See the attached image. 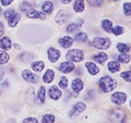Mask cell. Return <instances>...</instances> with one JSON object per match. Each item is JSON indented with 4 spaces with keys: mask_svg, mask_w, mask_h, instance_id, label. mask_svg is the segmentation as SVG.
Returning a JSON list of instances; mask_svg holds the SVG:
<instances>
[{
    "mask_svg": "<svg viewBox=\"0 0 131 123\" xmlns=\"http://www.w3.org/2000/svg\"><path fill=\"white\" fill-rule=\"evenodd\" d=\"M98 85L102 91L105 93H109L116 87V82L108 75L103 76L98 81Z\"/></svg>",
    "mask_w": 131,
    "mask_h": 123,
    "instance_id": "obj_1",
    "label": "cell"
},
{
    "mask_svg": "<svg viewBox=\"0 0 131 123\" xmlns=\"http://www.w3.org/2000/svg\"><path fill=\"white\" fill-rule=\"evenodd\" d=\"M66 59L73 63H80L84 59V54L81 50H70L66 53Z\"/></svg>",
    "mask_w": 131,
    "mask_h": 123,
    "instance_id": "obj_2",
    "label": "cell"
},
{
    "mask_svg": "<svg viewBox=\"0 0 131 123\" xmlns=\"http://www.w3.org/2000/svg\"><path fill=\"white\" fill-rule=\"evenodd\" d=\"M111 45V42L108 38H94L92 42V46L99 50H106Z\"/></svg>",
    "mask_w": 131,
    "mask_h": 123,
    "instance_id": "obj_3",
    "label": "cell"
},
{
    "mask_svg": "<svg viewBox=\"0 0 131 123\" xmlns=\"http://www.w3.org/2000/svg\"><path fill=\"white\" fill-rule=\"evenodd\" d=\"M109 117L112 119V121H114L115 123H123L126 120L127 114L125 113L124 110L119 109V108H115L112 110Z\"/></svg>",
    "mask_w": 131,
    "mask_h": 123,
    "instance_id": "obj_4",
    "label": "cell"
},
{
    "mask_svg": "<svg viewBox=\"0 0 131 123\" xmlns=\"http://www.w3.org/2000/svg\"><path fill=\"white\" fill-rule=\"evenodd\" d=\"M127 97V95L123 92H116L112 95L111 100L116 105H122L126 102Z\"/></svg>",
    "mask_w": 131,
    "mask_h": 123,
    "instance_id": "obj_5",
    "label": "cell"
},
{
    "mask_svg": "<svg viewBox=\"0 0 131 123\" xmlns=\"http://www.w3.org/2000/svg\"><path fill=\"white\" fill-rule=\"evenodd\" d=\"M22 77L23 79L26 81L29 82V83L36 84L39 82V76L35 74H33L31 71L29 70H24L22 72Z\"/></svg>",
    "mask_w": 131,
    "mask_h": 123,
    "instance_id": "obj_6",
    "label": "cell"
},
{
    "mask_svg": "<svg viewBox=\"0 0 131 123\" xmlns=\"http://www.w3.org/2000/svg\"><path fill=\"white\" fill-rule=\"evenodd\" d=\"M61 57V52L54 48H50L48 50V58L51 63H56Z\"/></svg>",
    "mask_w": 131,
    "mask_h": 123,
    "instance_id": "obj_7",
    "label": "cell"
},
{
    "mask_svg": "<svg viewBox=\"0 0 131 123\" xmlns=\"http://www.w3.org/2000/svg\"><path fill=\"white\" fill-rule=\"evenodd\" d=\"M27 13V17L29 18H39V19H45L46 18V14L42 13L40 11L35 10V9L31 8L30 10H28Z\"/></svg>",
    "mask_w": 131,
    "mask_h": 123,
    "instance_id": "obj_8",
    "label": "cell"
},
{
    "mask_svg": "<svg viewBox=\"0 0 131 123\" xmlns=\"http://www.w3.org/2000/svg\"><path fill=\"white\" fill-rule=\"evenodd\" d=\"M75 65L71 61H63L61 63V65H60V71L64 74H68V73H71L74 70Z\"/></svg>",
    "mask_w": 131,
    "mask_h": 123,
    "instance_id": "obj_9",
    "label": "cell"
},
{
    "mask_svg": "<svg viewBox=\"0 0 131 123\" xmlns=\"http://www.w3.org/2000/svg\"><path fill=\"white\" fill-rule=\"evenodd\" d=\"M61 91L60 90L59 88L57 87L56 86H53L49 89V96L51 99H54V100H58L59 98H61Z\"/></svg>",
    "mask_w": 131,
    "mask_h": 123,
    "instance_id": "obj_10",
    "label": "cell"
},
{
    "mask_svg": "<svg viewBox=\"0 0 131 123\" xmlns=\"http://www.w3.org/2000/svg\"><path fill=\"white\" fill-rule=\"evenodd\" d=\"M85 109H86V105H85L84 103H83V102H78V103H76L74 105V107H73V108H72L70 116L72 117L73 116V114L77 115L78 113L84 111Z\"/></svg>",
    "mask_w": 131,
    "mask_h": 123,
    "instance_id": "obj_11",
    "label": "cell"
},
{
    "mask_svg": "<svg viewBox=\"0 0 131 123\" xmlns=\"http://www.w3.org/2000/svg\"><path fill=\"white\" fill-rule=\"evenodd\" d=\"M11 40L8 37H4L0 40V48L4 51H8L11 49Z\"/></svg>",
    "mask_w": 131,
    "mask_h": 123,
    "instance_id": "obj_12",
    "label": "cell"
},
{
    "mask_svg": "<svg viewBox=\"0 0 131 123\" xmlns=\"http://www.w3.org/2000/svg\"><path fill=\"white\" fill-rule=\"evenodd\" d=\"M72 90L74 91L76 93H79L80 91L83 90V83L80 78H76L72 81Z\"/></svg>",
    "mask_w": 131,
    "mask_h": 123,
    "instance_id": "obj_13",
    "label": "cell"
},
{
    "mask_svg": "<svg viewBox=\"0 0 131 123\" xmlns=\"http://www.w3.org/2000/svg\"><path fill=\"white\" fill-rule=\"evenodd\" d=\"M59 42L61 46L63 47V48L67 49V48H70V47L72 45V43H73V40H72L71 37H69V36H65V37L60 39Z\"/></svg>",
    "mask_w": 131,
    "mask_h": 123,
    "instance_id": "obj_14",
    "label": "cell"
},
{
    "mask_svg": "<svg viewBox=\"0 0 131 123\" xmlns=\"http://www.w3.org/2000/svg\"><path fill=\"white\" fill-rule=\"evenodd\" d=\"M45 98H46V88L44 86H40L39 89L37 96V101L39 104H43L45 102Z\"/></svg>",
    "mask_w": 131,
    "mask_h": 123,
    "instance_id": "obj_15",
    "label": "cell"
},
{
    "mask_svg": "<svg viewBox=\"0 0 131 123\" xmlns=\"http://www.w3.org/2000/svg\"><path fill=\"white\" fill-rule=\"evenodd\" d=\"M54 79V71L51 69H48L43 75V82L46 84H50Z\"/></svg>",
    "mask_w": 131,
    "mask_h": 123,
    "instance_id": "obj_16",
    "label": "cell"
},
{
    "mask_svg": "<svg viewBox=\"0 0 131 123\" xmlns=\"http://www.w3.org/2000/svg\"><path fill=\"white\" fill-rule=\"evenodd\" d=\"M85 66H86L88 72L92 75H95L99 73V68L94 64V63H92V61H87V63L85 64Z\"/></svg>",
    "mask_w": 131,
    "mask_h": 123,
    "instance_id": "obj_17",
    "label": "cell"
},
{
    "mask_svg": "<svg viewBox=\"0 0 131 123\" xmlns=\"http://www.w3.org/2000/svg\"><path fill=\"white\" fill-rule=\"evenodd\" d=\"M83 23V20H82V19H79L78 23H72V24H70L67 27V31L69 33H73L74 31L78 30V29L81 28Z\"/></svg>",
    "mask_w": 131,
    "mask_h": 123,
    "instance_id": "obj_18",
    "label": "cell"
},
{
    "mask_svg": "<svg viewBox=\"0 0 131 123\" xmlns=\"http://www.w3.org/2000/svg\"><path fill=\"white\" fill-rule=\"evenodd\" d=\"M20 18H21V14L19 13H15L11 18H8V25L10 27H15L17 26L18 22H19Z\"/></svg>",
    "mask_w": 131,
    "mask_h": 123,
    "instance_id": "obj_19",
    "label": "cell"
},
{
    "mask_svg": "<svg viewBox=\"0 0 131 123\" xmlns=\"http://www.w3.org/2000/svg\"><path fill=\"white\" fill-rule=\"evenodd\" d=\"M67 19V14L64 10H61L59 11V13L57 14L56 18H55V20H56L57 23L59 24H63L64 22Z\"/></svg>",
    "mask_w": 131,
    "mask_h": 123,
    "instance_id": "obj_20",
    "label": "cell"
},
{
    "mask_svg": "<svg viewBox=\"0 0 131 123\" xmlns=\"http://www.w3.org/2000/svg\"><path fill=\"white\" fill-rule=\"evenodd\" d=\"M102 27L107 33H112L113 30V22L109 19H104L102 21Z\"/></svg>",
    "mask_w": 131,
    "mask_h": 123,
    "instance_id": "obj_21",
    "label": "cell"
},
{
    "mask_svg": "<svg viewBox=\"0 0 131 123\" xmlns=\"http://www.w3.org/2000/svg\"><path fill=\"white\" fill-rule=\"evenodd\" d=\"M107 67H108V69H109V71L111 73H116L120 70V64H119L118 61H109Z\"/></svg>",
    "mask_w": 131,
    "mask_h": 123,
    "instance_id": "obj_22",
    "label": "cell"
},
{
    "mask_svg": "<svg viewBox=\"0 0 131 123\" xmlns=\"http://www.w3.org/2000/svg\"><path fill=\"white\" fill-rule=\"evenodd\" d=\"M108 59V56H107L106 53H100L98 54H96L95 56H94V60L99 64H103L105 61H106V60Z\"/></svg>",
    "mask_w": 131,
    "mask_h": 123,
    "instance_id": "obj_23",
    "label": "cell"
},
{
    "mask_svg": "<svg viewBox=\"0 0 131 123\" xmlns=\"http://www.w3.org/2000/svg\"><path fill=\"white\" fill-rule=\"evenodd\" d=\"M44 66H45V64L41 61H34V63L31 64V68H32L33 71H35V72H41L44 69Z\"/></svg>",
    "mask_w": 131,
    "mask_h": 123,
    "instance_id": "obj_24",
    "label": "cell"
},
{
    "mask_svg": "<svg viewBox=\"0 0 131 123\" xmlns=\"http://www.w3.org/2000/svg\"><path fill=\"white\" fill-rule=\"evenodd\" d=\"M73 9L76 12H83L84 9V1L83 0H75L73 4Z\"/></svg>",
    "mask_w": 131,
    "mask_h": 123,
    "instance_id": "obj_25",
    "label": "cell"
},
{
    "mask_svg": "<svg viewBox=\"0 0 131 123\" xmlns=\"http://www.w3.org/2000/svg\"><path fill=\"white\" fill-rule=\"evenodd\" d=\"M41 8L43 12H45L46 14H50L51 11L53 10V4L50 1H45L44 4L42 5Z\"/></svg>",
    "mask_w": 131,
    "mask_h": 123,
    "instance_id": "obj_26",
    "label": "cell"
},
{
    "mask_svg": "<svg viewBox=\"0 0 131 123\" xmlns=\"http://www.w3.org/2000/svg\"><path fill=\"white\" fill-rule=\"evenodd\" d=\"M26 97H27V100L29 104H32L34 102V89L32 87H29L28 88V92L26 94Z\"/></svg>",
    "mask_w": 131,
    "mask_h": 123,
    "instance_id": "obj_27",
    "label": "cell"
},
{
    "mask_svg": "<svg viewBox=\"0 0 131 123\" xmlns=\"http://www.w3.org/2000/svg\"><path fill=\"white\" fill-rule=\"evenodd\" d=\"M9 60V54L5 51H0V64H7Z\"/></svg>",
    "mask_w": 131,
    "mask_h": 123,
    "instance_id": "obj_28",
    "label": "cell"
},
{
    "mask_svg": "<svg viewBox=\"0 0 131 123\" xmlns=\"http://www.w3.org/2000/svg\"><path fill=\"white\" fill-rule=\"evenodd\" d=\"M75 40L78 42H84L87 40V35L84 32H79L75 35Z\"/></svg>",
    "mask_w": 131,
    "mask_h": 123,
    "instance_id": "obj_29",
    "label": "cell"
},
{
    "mask_svg": "<svg viewBox=\"0 0 131 123\" xmlns=\"http://www.w3.org/2000/svg\"><path fill=\"white\" fill-rule=\"evenodd\" d=\"M55 117L52 114H46L42 118V123H54Z\"/></svg>",
    "mask_w": 131,
    "mask_h": 123,
    "instance_id": "obj_30",
    "label": "cell"
},
{
    "mask_svg": "<svg viewBox=\"0 0 131 123\" xmlns=\"http://www.w3.org/2000/svg\"><path fill=\"white\" fill-rule=\"evenodd\" d=\"M117 50L122 53H127V52H129V50H130V47L125 43H118Z\"/></svg>",
    "mask_w": 131,
    "mask_h": 123,
    "instance_id": "obj_31",
    "label": "cell"
},
{
    "mask_svg": "<svg viewBox=\"0 0 131 123\" xmlns=\"http://www.w3.org/2000/svg\"><path fill=\"white\" fill-rule=\"evenodd\" d=\"M118 61L122 64H128L130 61V56L127 53H123V54H120L118 56Z\"/></svg>",
    "mask_w": 131,
    "mask_h": 123,
    "instance_id": "obj_32",
    "label": "cell"
},
{
    "mask_svg": "<svg viewBox=\"0 0 131 123\" xmlns=\"http://www.w3.org/2000/svg\"><path fill=\"white\" fill-rule=\"evenodd\" d=\"M20 10L23 11V12H28V10H30L31 8H32V5L30 4V3H28V2H24L22 3L21 5H20L19 7Z\"/></svg>",
    "mask_w": 131,
    "mask_h": 123,
    "instance_id": "obj_33",
    "label": "cell"
},
{
    "mask_svg": "<svg viewBox=\"0 0 131 123\" xmlns=\"http://www.w3.org/2000/svg\"><path fill=\"white\" fill-rule=\"evenodd\" d=\"M59 86L61 89H65L68 86V79L65 76H62L59 81Z\"/></svg>",
    "mask_w": 131,
    "mask_h": 123,
    "instance_id": "obj_34",
    "label": "cell"
},
{
    "mask_svg": "<svg viewBox=\"0 0 131 123\" xmlns=\"http://www.w3.org/2000/svg\"><path fill=\"white\" fill-rule=\"evenodd\" d=\"M125 81L131 83V71H127V72H123L120 75Z\"/></svg>",
    "mask_w": 131,
    "mask_h": 123,
    "instance_id": "obj_35",
    "label": "cell"
},
{
    "mask_svg": "<svg viewBox=\"0 0 131 123\" xmlns=\"http://www.w3.org/2000/svg\"><path fill=\"white\" fill-rule=\"evenodd\" d=\"M124 12L127 16H131V3L127 2L124 4Z\"/></svg>",
    "mask_w": 131,
    "mask_h": 123,
    "instance_id": "obj_36",
    "label": "cell"
},
{
    "mask_svg": "<svg viewBox=\"0 0 131 123\" xmlns=\"http://www.w3.org/2000/svg\"><path fill=\"white\" fill-rule=\"evenodd\" d=\"M89 5L93 6V7H100L101 5L103 4V0H87Z\"/></svg>",
    "mask_w": 131,
    "mask_h": 123,
    "instance_id": "obj_37",
    "label": "cell"
},
{
    "mask_svg": "<svg viewBox=\"0 0 131 123\" xmlns=\"http://www.w3.org/2000/svg\"><path fill=\"white\" fill-rule=\"evenodd\" d=\"M112 32H113L114 34H115V35H116V36L121 35V34L123 33V28H122V27H120V26H116L113 29Z\"/></svg>",
    "mask_w": 131,
    "mask_h": 123,
    "instance_id": "obj_38",
    "label": "cell"
},
{
    "mask_svg": "<svg viewBox=\"0 0 131 123\" xmlns=\"http://www.w3.org/2000/svg\"><path fill=\"white\" fill-rule=\"evenodd\" d=\"M31 57H32V56H31L30 54L25 53H22V54L20 55V60H21V61H28L29 59H31Z\"/></svg>",
    "mask_w": 131,
    "mask_h": 123,
    "instance_id": "obj_39",
    "label": "cell"
},
{
    "mask_svg": "<svg viewBox=\"0 0 131 123\" xmlns=\"http://www.w3.org/2000/svg\"><path fill=\"white\" fill-rule=\"evenodd\" d=\"M14 14H15V11H14L13 9H7V10H6V12H5L4 16L6 18H11Z\"/></svg>",
    "mask_w": 131,
    "mask_h": 123,
    "instance_id": "obj_40",
    "label": "cell"
},
{
    "mask_svg": "<svg viewBox=\"0 0 131 123\" xmlns=\"http://www.w3.org/2000/svg\"><path fill=\"white\" fill-rule=\"evenodd\" d=\"M23 123H39V121L35 118H27L23 120Z\"/></svg>",
    "mask_w": 131,
    "mask_h": 123,
    "instance_id": "obj_41",
    "label": "cell"
},
{
    "mask_svg": "<svg viewBox=\"0 0 131 123\" xmlns=\"http://www.w3.org/2000/svg\"><path fill=\"white\" fill-rule=\"evenodd\" d=\"M12 2H13V0H1V4H2V6H5V7L10 5Z\"/></svg>",
    "mask_w": 131,
    "mask_h": 123,
    "instance_id": "obj_42",
    "label": "cell"
},
{
    "mask_svg": "<svg viewBox=\"0 0 131 123\" xmlns=\"http://www.w3.org/2000/svg\"><path fill=\"white\" fill-rule=\"evenodd\" d=\"M4 25H3L2 22H0V38L2 37L3 34H4Z\"/></svg>",
    "mask_w": 131,
    "mask_h": 123,
    "instance_id": "obj_43",
    "label": "cell"
},
{
    "mask_svg": "<svg viewBox=\"0 0 131 123\" xmlns=\"http://www.w3.org/2000/svg\"><path fill=\"white\" fill-rule=\"evenodd\" d=\"M61 2L63 3L64 5H67V4H69V3H71L72 1V0H61Z\"/></svg>",
    "mask_w": 131,
    "mask_h": 123,
    "instance_id": "obj_44",
    "label": "cell"
},
{
    "mask_svg": "<svg viewBox=\"0 0 131 123\" xmlns=\"http://www.w3.org/2000/svg\"><path fill=\"white\" fill-rule=\"evenodd\" d=\"M3 76H4V72L2 70H0V81L3 79Z\"/></svg>",
    "mask_w": 131,
    "mask_h": 123,
    "instance_id": "obj_45",
    "label": "cell"
},
{
    "mask_svg": "<svg viewBox=\"0 0 131 123\" xmlns=\"http://www.w3.org/2000/svg\"><path fill=\"white\" fill-rule=\"evenodd\" d=\"M15 47H16V49H17V48L19 49V46H18V44H17V43L15 44Z\"/></svg>",
    "mask_w": 131,
    "mask_h": 123,
    "instance_id": "obj_46",
    "label": "cell"
},
{
    "mask_svg": "<svg viewBox=\"0 0 131 123\" xmlns=\"http://www.w3.org/2000/svg\"><path fill=\"white\" fill-rule=\"evenodd\" d=\"M1 13H2V10H1V8H0V15H1Z\"/></svg>",
    "mask_w": 131,
    "mask_h": 123,
    "instance_id": "obj_47",
    "label": "cell"
},
{
    "mask_svg": "<svg viewBox=\"0 0 131 123\" xmlns=\"http://www.w3.org/2000/svg\"><path fill=\"white\" fill-rule=\"evenodd\" d=\"M130 107H131V100H130Z\"/></svg>",
    "mask_w": 131,
    "mask_h": 123,
    "instance_id": "obj_48",
    "label": "cell"
},
{
    "mask_svg": "<svg viewBox=\"0 0 131 123\" xmlns=\"http://www.w3.org/2000/svg\"><path fill=\"white\" fill-rule=\"evenodd\" d=\"M115 1H118V0H115Z\"/></svg>",
    "mask_w": 131,
    "mask_h": 123,
    "instance_id": "obj_49",
    "label": "cell"
}]
</instances>
